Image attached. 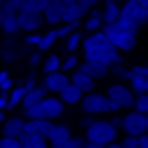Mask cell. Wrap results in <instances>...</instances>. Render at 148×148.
<instances>
[{
  "instance_id": "52",
  "label": "cell",
  "mask_w": 148,
  "mask_h": 148,
  "mask_svg": "<svg viewBox=\"0 0 148 148\" xmlns=\"http://www.w3.org/2000/svg\"><path fill=\"white\" fill-rule=\"evenodd\" d=\"M0 8H3V0H0Z\"/></svg>"
},
{
  "instance_id": "28",
  "label": "cell",
  "mask_w": 148,
  "mask_h": 148,
  "mask_svg": "<svg viewBox=\"0 0 148 148\" xmlns=\"http://www.w3.org/2000/svg\"><path fill=\"white\" fill-rule=\"evenodd\" d=\"M26 3L29 0H3V13H21L23 8H26Z\"/></svg>"
},
{
  "instance_id": "51",
  "label": "cell",
  "mask_w": 148,
  "mask_h": 148,
  "mask_svg": "<svg viewBox=\"0 0 148 148\" xmlns=\"http://www.w3.org/2000/svg\"><path fill=\"white\" fill-rule=\"evenodd\" d=\"M0 31H3V13H0Z\"/></svg>"
},
{
  "instance_id": "21",
  "label": "cell",
  "mask_w": 148,
  "mask_h": 148,
  "mask_svg": "<svg viewBox=\"0 0 148 148\" xmlns=\"http://www.w3.org/2000/svg\"><path fill=\"white\" fill-rule=\"evenodd\" d=\"M57 96H60V99H62V101H65V104L70 107V104H81V99H83V91H81L78 86L68 83V86H65V88H62V91H60Z\"/></svg>"
},
{
  "instance_id": "47",
  "label": "cell",
  "mask_w": 148,
  "mask_h": 148,
  "mask_svg": "<svg viewBox=\"0 0 148 148\" xmlns=\"http://www.w3.org/2000/svg\"><path fill=\"white\" fill-rule=\"evenodd\" d=\"M104 148H122V143H114V140H112L109 146H104Z\"/></svg>"
},
{
  "instance_id": "48",
  "label": "cell",
  "mask_w": 148,
  "mask_h": 148,
  "mask_svg": "<svg viewBox=\"0 0 148 148\" xmlns=\"http://www.w3.org/2000/svg\"><path fill=\"white\" fill-rule=\"evenodd\" d=\"M135 3H138L140 8H148V0H135Z\"/></svg>"
},
{
  "instance_id": "37",
  "label": "cell",
  "mask_w": 148,
  "mask_h": 148,
  "mask_svg": "<svg viewBox=\"0 0 148 148\" xmlns=\"http://www.w3.org/2000/svg\"><path fill=\"white\" fill-rule=\"evenodd\" d=\"M122 148H140V143H138V138H135V135H125Z\"/></svg>"
},
{
  "instance_id": "19",
  "label": "cell",
  "mask_w": 148,
  "mask_h": 148,
  "mask_svg": "<svg viewBox=\"0 0 148 148\" xmlns=\"http://www.w3.org/2000/svg\"><path fill=\"white\" fill-rule=\"evenodd\" d=\"M120 13H122V5H120L117 0H107L104 8H101V18H104V23H117V21H120Z\"/></svg>"
},
{
  "instance_id": "31",
  "label": "cell",
  "mask_w": 148,
  "mask_h": 148,
  "mask_svg": "<svg viewBox=\"0 0 148 148\" xmlns=\"http://www.w3.org/2000/svg\"><path fill=\"white\" fill-rule=\"evenodd\" d=\"M81 62L75 60V52H68V57H62V70H75Z\"/></svg>"
},
{
  "instance_id": "40",
  "label": "cell",
  "mask_w": 148,
  "mask_h": 148,
  "mask_svg": "<svg viewBox=\"0 0 148 148\" xmlns=\"http://www.w3.org/2000/svg\"><path fill=\"white\" fill-rule=\"evenodd\" d=\"M78 3H81V5H86V8L91 10V8H96V5H99L101 0H78Z\"/></svg>"
},
{
  "instance_id": "23",
  "label": "cell",
  "mask_w": 148,
  "mask_h": 148,
  "mask_svg": "<svg viewBox=\"0 0 148 148\" xmlns=\"http://www.w3.org/2000/svg\"><path fill=\"white\" fill-rule=\"evenodd\" d=\"M55 70H62V57H57V55H47V57L42 60V73L47 75V73H55Z\"/></svg>"
},
{
  "instance_id": "38",
  "label": "cell",
  "mask_w": 148,
  "mask_h": 148,
  "mask_svg": "<svg viewBox=\"0 0 148 148\" xmlns=\"http://www.w3.org/2000/svg\"><path fill=\"white\" fill-rule=\"evenodd\" d=\"M42 60H44V52H42V49H36V52H34V55L29 57V65H31V68H36V65H39Z\"/></svg>"
},
{
  "instance_id": "35",
  "label": "cell",
  "mask_w": 148,
  "mask_h": 148,
  "mask_svg": "<svg viewBox=\"0 0 148 148\" xmlns=\"http://www.w3.org/2000/svg\"><path fill=\"white\" fill-rule=\"evenodd\" d=\"M47 3H49V0H29V3H26V8H31V10H39V13H44Z\"/></svg>"
},
{
  "instance_id": "24",
  "label": "cell",
  "mask_w": 148,
  "mask_h": 148,
  "mask_svg": "<svg viewBox=\"0 0 148 148\" xmlns=\"http://www.w3.org/2000/svg\"><path fill=\"white\" fill-rule=\"evenodd\" d=\"M23 96H26V88H23V83H21V86H13V88H10V94H8V109H16V107H21Z\"/></svg>"
},
{
  "instance_id": "41",
  "label": "cell",
  "mask_w": 148,
  "mask_h": 148,
  "mask_svg": "<svg viewBox=\"0 0 148 148\" xmlns=\"http://www.w3.org/2000/svg\"><path fill=\"white\" fill-rule=\"evenodd\" d=\"M91 122H94V114H86V117H83V120H81V127H83V130H86V127H88V125H91Z\"/></svg>"
},
{
  "instance_id": "12",
  "label": "cell",
  "mask_w": 148,
  "mask_h": 148,
  "mask_svg": "<svg viewBox=\"0 0 148 148\" xmlns=\"http://www.w3.org/2000/svg\"><path fill=\"white\" fill-rule=\"evenodd\" d=\"M62 10H65L62 0H49L47 8H44V23L47 26H60L62 23Z\"/></svg>"
},
{
  "instance_id": "43",
  "label": "cell",
  "mask_w": 148,
  "mask_h": 148,
  "mask_svg": "<svg viewBox=\"0 0 148 148\" xmlns=\"http://www.w3.org/2000/svg\"><path fill=\"white\" fill-rule=\"evenodd\" d=\"M138 143H140V148H148V133L138 135Z\"/></svg>"
},
{
  "instance_id": "46",
  "label": "cell",
  "mask_w": 148,
  "mask_h": 148,
  "mask_svg": "<svg viewBox=\"0 0 148 148\" xmlns=\"http://www.w3.org/2000/svg\"><path fill=\"white\" fill-rule=\"evenodd\" d=\"M86 148H104V146H101V143H91V140H88V143H86Z\"/></svg>"
},
{
  "instance_id": "6",
  "label": "cell",
  "mask_w": 148,
  "mask_h": 148,
  "mask_svg": "<svg viewBox=\"0 0 148 148\" xmlns=\"http://www.w3.org/2000/svg\"><path fill=\"white\" fill-rule=\"evenodd\" d=\"M122 133L125 135H143V133H148V114L146 112H127L125 117H122Z\"/></svg>"
},
{
  "instance_id": "27",
  "label": "cell",
  "mask_w": 148,
  "mask_h": 148,
  "mask_svg": "<svg viewBox=\"0 0 148 148\" xmlns=\"http://www.w3.org/2000/svg\"><path fill=\"white\" fill-rule=\"evenodd\" d=\"M83 36H86V34H83L81 29H75V31L68 36V44H65V49H68V52H75V49L83 44Z\"/></svg>"
},
{
  "instance_id": "1",
  "label": "cell",
  "mask_w": 148,
  "mask_h": 148,
  "mask_svg": "<svg viewBox=\"0 0 148 148\" xmlns=\"http://www.w3.org/2000/svg\"><path fill=\"white\" fill-rule=\"evenodd\" d=\"M83 55H86V60H99V62H107L109 68L122 62V52L109 42L104 29L91 31V34L83 36Z\"/></svg>"
},
{
  "instance_id": "49",
  "label": "cell",
  "mask_w": 148,
  "mask_h": 148,
  "mask_svg": "<svg viewBox=\"0 0 148 148\" xmlns=\"http://www.w3.org/2000/svg\"><path fill=\"white\" fill-rule=\"evenodd\" d=\"M62 3H65V5H73V3H78V0H62Z\"/></svg>"
},
{
  "instance_id": "17",
  "label": "cell",
  "mask_w": 148,
  "mask_h": 148,
  "mask_svg": "<svg viewBox=\"0 0 148 148\" xmlns=\"http://www.w3.org/2000/svg\"><path fill=\"white\" fill-rule=\"evenodd\" d=\"M18 138H21V146L23 148H49V140L47 138H42V135H36L31 130H23Z\"/></svg>"
},
{
  "instance_id": "11",
  "label": "cell",
  "mask_w": 148,
  "mask_h": 148,
  "mask_svg": "<svg viewBox=\"0 0 148 148\" xmlns=\"http://www.w3.org/2000/svg\"><path fill=\"white\" fill-rule=\"evenodd\" d=\"M78 68H81V70H86L94 81H101V78H107V75L112 73V68H109L107 62H99V60H83Z\"/></svg>"
},
{
  "instance_id": "53",
  "label": "cell",
  "mask_w": 148,
  "mask_h": 148,
  "mask_svg": "<svg viewBox=\"0 0 148 148\" xmlns=\"http://www.w3.org/2000/svg\"><path fill=\"white\" fill-rule=\"evenodd\" d=\"M146 70H148V65H146Z\"/></svg>"
},
{
  "instance_id": "39",
  "label": "cell",
  "mask_w": 148,
  "mask_h": 148,
  "mask_svg": "<svg viewBox=\"0 0 148 148\" xmlns=\"http://www.w3.org/2000/svg\"><path fill=\"white\" fill-rule=\"evenodd\" d=\"M34 86H36V78H34V73H31V75H26V81H23V88H26V91H31Z\"/></svg>"
},
{
  "instance_id": "44",
  "label": "cell",
  "mask_w": 148,
  "mask_h": 148,
  "mask_svg": "<svg viewBox=\"0 0 148 148\" xmlns=\"http://www.w3.org/2000/svg\"><path fill=\"white\" fill-rule=\"evenodd\" d=\"M109 122H112V125H114V127H117V130H122V117H112V120H109Z\"/></svg>"
},
{
  "instance_id": "45",
  "label": "cell",
  "mask_w": 148,
  "mask_h": 148,
  "mask_svg": "<svg viewBox=\"0 0 148 148\" xmlns=\"http://www.w3.org/2000/svg\"><path fill=\"white\" fill-rule=\"evenodd\" d=\"M49 148H70L68 140H60V143H49Z\"/></svg>"
},
{
  "instance_id": "36",
  "label": "cell",
  "mask_w": 148,
  "mask_h": 148,
  "mask_svg": "<svg viewBox=\"0 0 148 148\" xmlns=\"http://www.w3.org/2000/svg\"><path fill=\"white\" fill-rule=\"evenodd\" d=\"M39 39H42V34H39V31H29L26 44H29V47H39Z\"/></svg>"
},
{
  "instance_id": "33",
  "label": "cell",
  "mask_w": 148,
  "mask_h": 148,
  "mask_svg": "<svg viewBox=\"0 0 148 148\" xmlns=\"http://www.w3.org/2000/svg\"><path fill=\"white\" fill-rule=\"evenodd\" d=\"M86 135H70V140H68V146L70 148H86Z\"/></svg>"
},
{
  "instance_id": "4",
  "label": "cell",
  "mask_w": 148,
  "mask_h": 148,
  "mask_svg": "<svg viewBox=\"0 0 148 148\" xmlns=\"http://www.w3.org/2000/svg\"><path fill=\"white\" fill-rule=\"evenodd\" d=\"M101 29H104V34L109 36V42H112L120 52H130V49H135V36H138V34L122 29L120 23H104Z\"/></svg>"
},
{
  "instance_id": "26",
  "label": "cell",
  "mask_w": 148,
  "mask_h": 148,
  "mask_svg": "<svg viewBox=\"0 0 148 148\" xmlns=\"http://www.w3.org/2000/svg\"><path fill=\"white\" fill-rule=\"evenodd\" d=\"M57 39H60V36H57V29H49L47 34H42V39H39V47H36V49L47 52V49H49V47H52V44H55Z\"/></svg>"
},
{
  "instance_id": "8",
  "label": "cell",
  "mask_w": 148,
  "mask_h": 148,
  "mask_svg": "<svg viewBox=\"0 0 148 148\" xmlns=\"http://www.w3.org/2000/svg\"><path fill=\"white\" fill-rule=\"evenodd\" d=\"M18 23H21V31H42V26H44V13H39V10H31V8H23L21 13H18Z\"/></svg>"
},
{
  "instance_id": "3",
  "label": "cell",
  "mask_w": 148,
  "mask_h": 148,
  "mask_svg": "<svg viewBox=\"0 0 148 148\" xmlns=\"http://www.w3.org/2000/svg\"><path fill=\"white\" fill-rule=\"evenodd\" d=\"M81 109H83L86 114H107V112H120V104L112 101L107 94L88 91V94H83V99H81Z\"/></svg>"
},
{
  "instance_id": "22",
  "label": "cell",
  "mask_w": 148,
  "mask_h": 148,
  "mask_svg": "<svg viewBox=\"0 0 148 148\" xmlns=\"http://www.w3.org/2000/svg\"><path fill=\"white\" fill-rule=\"evenodd\" d=\"M104 26V18H101V10H88V16H86V34H91V31H99Z\"/></svg>"
},
{
  "instance_id": "30",
  "label": "cell",
  "mask_w": 148,
  "mask_h": 148,
  "mask_svg": "<svg viewBox=\"0 0 148 148\" xmlns=\"http://www.w3.org/2000/svg\"><path fill=\"white\" fill-rule=\"evenodd\" d=\"M0 148H23V146H21V138H13V135H0Z\"/></svg>"
},
{
  "instance_id": "14",
  "label": "cell",
  "mask_w": 148,
  "mask_h": 148,
  "mask_svg": "<svg viewBox=\"0 0 148 148\" xmlns=\"http://www.w3.org/2000/svg\"><path fill=\"white\" fill-rule=\"evenodd\" d=\"M70 83H73V86H78L83 94H88V91H94V83H96V81H94V78H91L86 70L75 68V70L70 73Z\"/></svg>"
},
{
  "instance_id": "7",
  "label": "cell",
  "mask_w": 148,
  "mask_h": 148,
  "mask_svg": "<svg viewBox=\"0 0 148 148\" xmlns=\"http://www.w3.org/2000/svg\"><path fill=\"white\" fill-rule=\"evenodd\" d=\"M107 91H109L107 96H109L112 101H117L120 109H135V99H138V96H135V91H133L130 86H125V83H112Z\"/></svg>"
},
{
  "instance_id": "29",
  "label": "cell",
  "mask_w": 148,
  "mask_h": 148,
  "mask_svg": "<svg viewBox=\"0 0 148 148\" xmlns=\"http://www.w3.org/2000/svg\"><path fill=\"white\" fill-rule=\"evenodd\" d=\"M10 88H13V78H10V73H8V70H0V91L10 94Z\"/></svg>"
},
{
  "instance_id": "18",
  "label": "cell",
  "mask_w": 148,
  "mask_h": 148,
  "mask_svg": "<svg viewBox=\"0 0 148 148\" xmlns=\"http://www.w3.org/2000/svg\"><path fill=\"white\" fill-rule=\"evenodd\" d=\"M23 127H26V122H23L21 117H8V120L0 125V133H3V135H13V138H18V135L23 133Z\"/></svg>"
},
{
  "instance_id": "25",
  "label": "cell",
  "mask_w": 148,
  "mask_h": 148,
  "mask_svg": "<svg viewBox=\"0 0 148 148\" xmlns=\"http://www.w3.org/2000/svg\"><path fill=\"white\" fill-rule=\"evenodd\" d=\"M49 143H60V140H70V127L68 125H52V133L47 138Z\"/></svg>"
},
{
  "instance_id": "13",
  "label": "cell",
  "mask_w": 148,
  "mask_h": 148,
  "mask_svg": "<svg viewBox=\"0 0 148 148\" xmlns=\"http://www.w3.org/2000/svg\"><path fill=\"white\" fill-rule=\"evenodd\" d=\"M86 16H88V8L81 5V3H73V5H65V10H62V23H81Z\"/></svg>"
},
{
  "instance_id": "10",
  "label": "cell",
  "mask_w": 148,
  "mask_h": 148,
  "mask_svg": "<svg viewBox=\"0 0 148 148\" xmlns=\"http://www.w3.org/2000/svg\"><path fill=\"white\" fill-rule=\"evenodd\" d=\"M130 88L135 91V96L148 94V70L143 68V65L130 68Z\"/></svg>"
},
{
  "instance_id": "34",
  "label": "cell",
  "mask_w": 148,
  "mask_h": 148,
  "mask_svg": "<svg viewBox=\"0 0 148 148\" xmlns=\"http://www.w3.org/2000/svg\"><path fill=\"white\" fill-rule=\"evenodd\" d=\"M135 109H138V112H146V114H148V94H140V96L135 99Z\"/></svg>"
},
{
  "instance_id": "20",
  "label": "cell",
  "mask_w": 148,
  "mask_h": 148,
  "mask_svg": "<svg viewBox=\"0 0 148 148\" xmlns=\"http://www.w3.org/2000/svg\"><path fill=\"white\" fill-rule=\"evenodd\" d=\"M3 13V10H0ZM21 31V23H18V13H3V34L5 36H16Z\"/></svg>"
},
{
  "instance_id": "2",
  "label": "cell",
  "mask_w": 148,
  "mask_h": 148,
  "mask_svg": "<svg viewBox=\"0 0 148 148\" xmlns=\"http://www.w3.org/2000/svg\"><path fill=\"white\" fill-rule=\"evenodd\" d=\"M26 120H57L65 114V101L60 96H47L44 101H39L31 109H23Z\"/></svg>"
},
{
  "instance_id": "16",
  "label": "cell",
  "mask_w": 148,
  "mask_h": 148,
  "mask_svg": "<svg viewBox=\"0 0 148 148\" xmlns=\"http://www.w3.org/2000/svg\"><path fill=\"white\" fill-rule=\"evenodd\" d=\"M52 125H55V120H26V127L23 130H31V133H36L42 138H49Z\"/></svg>"
},
{
  "instance_id": "5",
  "label": "cell",
  "mask_w": 148,
  "mask_h": 148,
  "mask_svg": "<svg viewBox=\"0 0 148 148\" xmlns=\"http://www.w3.org/2000/svg\"><path fill=\"white\" fill-rule=\"evenodd\" d=\"M114 138H117V127H114L112 122H104V120H94V122L86 127V140H91V143H101V146H109Z\"/></svg>"
},
{
  "instance_id": "42",
  "label": "cell",
  "mask_w": 148,
  "mask_h": 148,
  "mask_svg": "<svg viewBox=\"0 0 148 148\" xmlns=\"http://www.w3.org/2000/svg\"><path fill=\"white\" fill-rule=\"evenodd\" d=\"M0 109H8V94L0 91Z\"/></svg>"
},
{
  "instance_id": "9",
  "label": "cell",
  "mask_w": 148,
  "mask_h": 148,
  "mask_svg": "<svg viewBox=\"0 0 148 148\" xmlns=\"http://www.w3.org/2000/svg\"><path fill=\"white\" fill-rule=\"evenodd\" d=\"M70 83V75L65 73V70H55V73H47L44 75V81H42V86L47 88V91H52V94H60L65 86Z\"/></svg>"
},
{
  "instance_id": "32",
  "label": "cell",
  "mask_w": 148,
  "mask_h": 148,
  "mask_svg": "<svg viewBox=\"0 0 148 148\" xmlns=\"http://www.w3.org/2000/svg\"><path fill=\"white\" fill-rule=\"evenodd\" d=\"M112 75H117V78H125V81H130V68H122V62H117V65H112Z\"/></svg>"
},
{
  "instance_id": "50",
  "label": "cell",
  "mask_w": 148,
  "mask_h": 148,
  "mask_svg": "<svg viewBox=\"0 0 148 148\" xmlns=\"http://www.w3.org/2000/svg\"><path fill=\"white\" fill-rule=\"evenodd\" d=\"M3 122H5V114H3V109H0V125H3Z\"/></svg>"
},
{
  "instance_id": "15",
  "label": "cell",
  "mask_w": 148,
  "mask_h": 148,
  "mask_svg": "<svg viewBox=\"0 0 148 148\" xmlns=\"http://www.w3.org/2000/svg\"><path fill=\"white\" fill-rule=\"evenodd\" d=\"M47 88L44 86H34L31 91H26V96H23V101H21V109H31V107H36L39 101H44L47 99Z\"/></svg>"
}]
</instances>
